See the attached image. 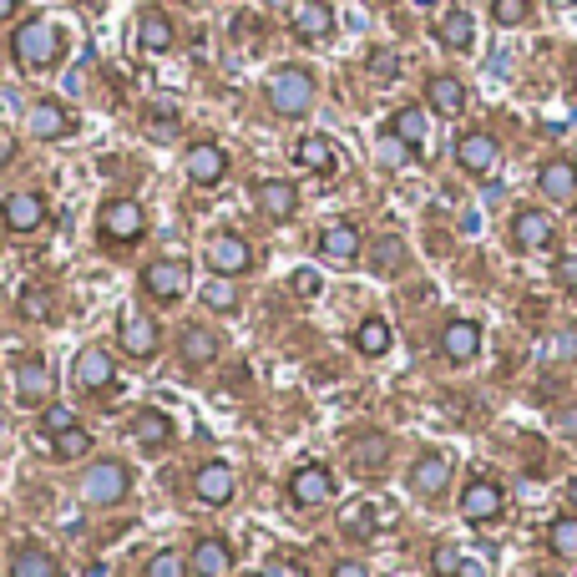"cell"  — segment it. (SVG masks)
<instances>
[{"label":"cell","mask_w":577,"mask_h":577,"mask_svg":"<svg viewBox=\"0 0 577 577\" xmlns=\"http://www.w3.org/2000/svg\"><path fill=\"white\" fill-rule=\"evenodd\" d=\"M532 16V0H491V21L497 26H522Z\"/></svg>","instance_id":"obj_38"},{"label":"cell","mask_w":577,"mask_h":577,"mask_svg":"<svg viewBox=\"0 0 577 577\" xmlns=\"http://www.w3.org/2000/svg\"><path fill=\"white\" fill-rule=\"evenodd\" d=\"M87 451H92V436L81 431V426H71V431L51 436V456H56V461H76V456H87Z\"/></svg>","instance_id":"obj_35"},{"label":"cell","mask_w":577,"mask_h":577,"mask_svg":"<svg viewBox=\"0 0 577 577\" xmlns=\"http://www.w3.org/2000/svg\"><path fill=\"white\" fill-rule=\"evenodd\" d=\"M0 218H6L11 233H36L46 223V203L36 193H11L6 203H0Z\"/></svg>","instance_id":"obj_14"},{"label":"cell","mask_w":577,"mask_h":577,"mask_svg":"<svg viewBox=\"0 0 577 577\" xmlns=\"http://www.w3.org/2000/svg\"><path fill=\"white\" fill-rule=\"evenodd\" d=\"M431 567H436V577H456V567H461V552H456L451 542H441V547L431 552Z\"/></svg>","instance_id":"obj_43"},{"label":"cell","mask_w":577,"mask_h":577,"mask_svg":"<svg viewBox=\"0 0 577 577\" xmlns=\"http://www.w3.org/2000/svg\"><path fill=\"white\" fill-rule=\"evenodd\" d=\"M456 577H486V572H481V562H471V557H461V567H456Z\"/></svg>","instance_id":"obj_51"},{"label":"cell","mask_w":577,"mask_h":577,"mask_svg":"<svg viewBox=\"0 0 577 577\" xmlns=\"http://www.w3.org/2000/svg\"><path fill=\"white\" fill-rule=\"evenodd\" d=\"M456 162H461L466 173H491L502 162V147H497V137H491V132H466L456 142Z\"/></svg>","instance_id":"obj_11"},{"label":"cell","mask_w":577,"mask_h":577,"mask_svg":"<svg viewBox=\"0 0 577 577\" xmlns=\"http://www.w3.org/2000/svg\"><path fill=\"white\" fill-rule=\"evenodd\" d=\"M132 436H137V446H168L173 421L162 416V410H142V416H132Z\"/></svg>","instance_id":"obj_32"},{"label":"cell","mask_w":577,"mask_h":577,"mask_svg":"<svg viewBox=\"0 0 577 577\" xmlns=\"http://www.w3.org/2000/svg\"><path fill=\"white\" fill-rule=\"evenodd\" d=\"M233 567V552H228V542H218V537H203L198 547H193V557H188V572L193 577H223Z\"/></svg>","instance_id":"obj_22"},{"label":"cell","mask_w":577,"mask_h":577,"mask_svg":"<svg viewBox=\"0 0 577 577\" xmlns=\"http://www.w3.org/2000/svg\"><path fill=\"white\" fill-rule=\"evenodd\" d=\"M507 512V491L497 486V481H486V476H476V481H466V491H461V517L466 522H497Z\"/></svg>","instance_id":"obj_4"},{"label":"cell","mask_w":577,"mask_h":577,"mask_svg":"<svg viewBox=\"0 0 577 577\" xmlns=\"http://www.w3.org/2000/svg\"><path fill=\"white\" fill-rule=\"evenodd\" d=\"M400 264H405L400 238H380V243H375V269H380V274H395Z\"/></svg>","instance_id":"obj_39"},{"label":"cell","mask_w":577,"mask_h":577,"mask_svg":"<svg viewBox=\"0 0 577 577\" xmlns=\"http://www.w3.org/2000/svg\"><path fill=\"white\" fill-rule=\"evenodd\" d=\"M537 188H542V198H552V203H567V198H577V168L567 157H552V162H542V173H537Z\"/></svg>","instance_id":"obj_19"},{"label":"cell","mask_w":577,"mask_h":577,"mask_svg":"<svg viewBox=\"0 0 577 577\" xmlns=\"http://www.w3.org/2000/svg\"><path fill=\"white\" fill-rule=\"evenodd\" d=\"M254 203H259V213H264V218L284 223V218H294V213H299V188H294V183H284V178H264V183L254 188Z\"/></svg>","instance_id":"obj_10"},{"label":"cell","mask_w":577,"mask_h":577,"mask_svg":"<svg viewBox=\"0 0 577 577\" xmlns=\"http://www.w3.org/2000/svg\"><path fill=\"white\" fill-rule=\"evenodd\" d=\"M21 314H26V319H46V314H51V294L31 284V289L21 294Z\"/></svg>","instance_id":"obj_41"},{"label":"cell","mask_w":577,"mask_h":577,"mask_svg":"<svg viewBox=\"0 0 577 577\" xmlns=\"http://www.w3.org/2000/svg\"><path fill=\"white\" fill-rule=\"evenodd\" d=\"M188 6H203V0H188Z\"/></svg>","instance_id":"obj_55"},{"label":"cell","mask_w":577,"mask_h":577,"mask_svg":"<svg viewBox=\"0 0 577 577\" xmlns=\"http://www.w3.org/2000/svg\"><path fill=\"white\" fill-rule=\"evenodd\" d=\"M547 547L562 557V562H577V517H557L547 527Z\"/></svg>","instance_id":"obj_34"},{"label":"cell","mask_w":577,"mask_h":577,"mask_svg":"<svg viewBox=\"0 0 577 577\" xmlns=\"http://www.w3.org/2000/svg\"><path fill=\"white\" fill-rule=\"evenodd\" d=\"M218 360V335L203 324H188L183 329V365H213Z\"/></svg>","instance_id":"obj_29"},{"label":"cell","mask_w":577,"mask_h":577,"mask_svg":"<svg viewBox=\"0 0 577 577\" xmlns=\"http://www.w3.org/2000/svg\"><path fill=\"white\" fill-rule=\"evenodd\" d=\"M289 26H294V36H304V41H324L329 31H335V11H329L324 0H299V6L289 11Z\"/></svg>","instance_id":"obj_13"},{"label":"cell","mask_w":577,"mask_h":577,"mask_svg":"<svg viewBox=\"0 0 577 577\" xmlns=\"http://www.w3.org/2000/svg\"><path fill=\"white\" fill-rule=\"evenodd\" d=\"M385 436H365L360 446H355V471H380L385 466Z\"/></svg>","instance_id":"obj_37"},{"label":"cell","mask_w":577,"mask_h":577,"mask_svg":"<svg viewBox=\"0 0 577 577\" xmlns=\"http://www.w3.org/2000/svg\"><path fill=\"white\" fill-rule=\"evenodd\" d=\"M289 289L309 299V294H319V274H314V269H294V279H289Z\"/></svg>","instance_id":"obj_46"},{"label":"cell","mask_w":577,"mask_h":577,"mask_svg":"<svg viewBox=\"0 0 577 577\" xmlns=\"http://www.w3.org/2000/svg\"><path fill=\"white\" fill-rule=\"evenodd\" d=\"M436 41H441L446 51H466V46L476 41V21H471V11H446L441 26H436Z\"/></svg>","instance_id":"obj_26"},{"label":"cell","mask_w":577,"mask_h":577,"mask_svg":"<svg viewBox=\"0 0 577 577\" xmlns=\"http://www.w3.org/2000/svg\"><path fill=\"white\" fill-rule=\"evenodd\" d=\"M142 228H147V218H142V208H137L132 198H112V203L102 208V238H107V243H137Z\"/></svg>","instance_id":"obj_6"},{"label":"cell","mask_w":577,"mask_h":577,"mask_svg":"<svg viewBox=\"0 0 577 577\" xmlns=\"http://www.w3.org/2000/svg\"><path fill=\"white\" fill-rule=\"evenodd\" d=\"M294 162L304 173H335V147H329V137H299Z\"/></svg>","instance_id":"obj_28"},{"label":"cell","mask_w":577,"mask_h":577,"mask_svg":"<svg viewBox=\"0 0 577 577\" xmlns=\"http://www.w3.org/2000/svg\"><path fill=\"white\" fill-rule=\"evenodd\" d=\"M446 481H451V461L441 451H431V456H421L416 466H410V491H421V497H436Z\"/></svg>","instance_id":"obj_23"},{"label":"cell","mask_w":577,"mask_h":577,"mask_svg":"<svg viewBox=\"0 0 577 577\" xmlns=\"http://www.w3.org/2000/svg\"><path fill=\"white\" fill-rule=\"evenodd\" d=\"M552 355L557 360H577V329H562V335L552 340Z\"/></svg>","instance_id":"obj_47"},{"label":"cell","mask_w":577,"mask_h":577,"mask_svg":"<svg viewBox=\"0 0 577 577\" xmlns=\"http://www.w3.org/2000/svg\"><path fill=\"white\" fill-rule=\"evenodd\" d=\"M16 395H21L26 405H51V395H56L51 370H46L41 360H21V365H16Z\"/></svg>","instance_id":"obj_16"},{"label":"cell","mask_w":577,"mask_h":577,"mask_svg":"<svg viewBox=\"0 0 577 577\" xmlns=\"http://www.w3.org/2000/svg\"><path fill=\"white\" fill-rule=\"evenodd\" d=\"M11 11H16V0H0V21H6Z\"/></svg>","instance_id":"obj_52"},{"label":"cell","mask_w":577,"mask_h":577,"mask_svg":"<svg viewBox=\"0 0 577 577\" xmlns=\"http://www.w3.org/2000/svg\"><path fill=\"white\" fill-rule=\"evenodd\" d=\"M127 497V466L117 461H97L87 466V476H81V502H92V507H112Z\"/></svg>","instance_id":"obj_3"},{"label":"cell","mask_w":577,"mask_h":577,"mask_svg":"<svg viewBox=\"0 0 577 577\" xmlns=\"http://www.w3.org/2000/svg\"><path fill=\"white\" fill-rule=\"evenodd\" d=\"M269 107L279 117H304L314 107V76L304 66H284L274 81H269Z\"/></svg>","instance_id":"obj_2"},{"label":"cell","mask_w":577,"mask_h":577,"mask_svg":"<svg viewBox=\"0 0 577 577\" xmlns=\"http://www.w3.org/2000/svg\"><path fill=\"white\" fill-rule=\"evenodd\" d=\"M142 289H147V299H157V304H178V299L188 294V269H183L178 259H157V264L142 269Z\"/></svg>","instance_id":"obj_5"},{"label":"cell","mask_w":577,"mask_h":577,"mask_svg":"<svg viewBox=\"0 0 577 577\" xmlns=\"http://www.w3.org/2000/svg\"><path fill=\"white\" fill-rule=\"evenodd\" d=\"M147 577H183V557L178 552H157L147 562Z\"/></svg>","instance_id":"obj_44"},{"label":"cell","mask_w":577,"mask_h":577,"mask_svg":"<svg viewBox=\"0 0 577 577\" xmlns=\"http://www.w3.org/2000/svg\"><path fill=\"white\" fill-rule=\"evenodd\" d=\"M289 497H294V507H324L329 497H335V476H329L324 466H299L289 476Z\"/></svg>","instance_id":"obj_8"},{"label":"cell","mask_w":577,"mask_h":577,"mask_svg":"<svg viewBox=\"0 0 577 577\" xmlns=\"http://www.w3.org/2000/svg\"><path fill=\"white\" fill-rule=\"evenodd\" d=\"M329 577H370V572H365L360 562H340V567H335V572H329Z\"/></svg>","instance_id":"obj_50"},{"label":"cell","mask_w":577,"mask_h":577,"mask_svg":"<svg viewBox=\"0 0 577 577\" xmlns=\"http://www.w3.org/2000/svg\"><path fill=\"white\" fill-rule=\"evenodd\" d=\"M572 81H577V61H572Z\"/></svg>","instance_id":"obj_54"},{"label":"cell","mask_w":577,"mask_h":577,"mask_svg":"<svg viewBox=\"0 0 577 577\" xmlns=\"http://www.w3.org/2000/svg\"><path fill=\"white\" fill-rule=\"evenodd\" d=\"M31 132H36L41 142H56V137H66V132H71V117H66V107H61V102H36V107H31Z\"/></svg>","instance_id":"obj_27"},{"label":"cell","mask_w":577,"mask_h":577,"mask_svg":"<svg viewBox=\"0 0 577 577\" xmlns=\"http://www.w3.org/2000/svg\"><path fill=\"white\" fill-rule=\"evenodd\" d=\"M400 71V61H395V51H375L370 56V76H380V81H390Z\"/></svg>","instance_id":"obj_45"},{"label":"cell","mask_w":577,"mask_h":577,"mask_svg":"<svg viewBox=\"0 0 577 577\" xmlns=\"http://www.w3.org/2000/svg\"><path fill=\"white\" fill-rule=\"evenodd\" d=\"M11 577H61V567H56V557H51L46 547L26 542V547H16V557H11Z\"/></svg>","instance_id":"obj_25"},{"label":"cell","mask_w":577,"mask_h":577,"mask_svg":"<svg viewBox=\"0 0 577 577\" xmlns=\"http://www.w3.org/2000/svg\"><path fill=\"white\" fill-rule=\"evenodd\" d=\"M233 486H238L233 466H228V461H208V466H198V476H193V497H198L203 507H223V502L233 497Z\"/></svg>","instance_id":"obj_9"},{"label":"cell","mask_w":577,"mask_h":577,"mask_svg":"<svg viewBox=\"0 0 577 577\" xmlns=\"http://www.w3.org/2000/svg\"><path fill=\"white\" fill-rule=\"evenodd\" d=\"M355 350L370 355V360H380V355L390 350V324H385V319H365V324L355 329Z\"/></svg>","instance_id":"obj_33"},{"label":"cell","mask_w":577,"mask_h":577,"mask_svg":"<svg viewBox=\"0 0 577 577\" xmlns=\"http://www.w3.org/2000/svg\"><path fill=\"white\" fill-rule=\"evenodd\" d=\"M557 284H562V289H577V254H562V259H557Z\"/></svg>","instance_id":"obj_48"},{"label":"cell","mask_w":577,"mask_h":577,"mask_svg":"<svg viewBox=\"0 0 577 577\" xmlns=\"http://www.w3.org/2000/svg\"><path fill=\"white\" fill-rule=\"evenodd\" d=\"M476 350H481V324H476V319H451V324L441 329V355H446L451 365L476 360Z\"/></svg>","instance_id":"obj_12"},{"label":"cell","mask_w":577,"mask_h":577,"mask_svg":"<svg viewBox=\"0 0 577 577\" xmlns=\"http://www.w3.org/2000/svg\"><path fill=\"white\" fill-rule=\"evenodd\" d=\"M11 51H16V61L26 71H51L61 61V31L51 21H26V26H16Z\"/></svg>","instance_id":"obj_1"},{"label":"cell","mask_w":577,"mask_h":577,"mask_svg":"<svg viewBox=\"0 0 577 577\" xmlns=\"http://www.w3.org/2000/svg\"><path fill=\"white\" fill-rule=\"evenodd\" d=\"M122 350H127L132 360H152V355H157V324H152L147 314H127V319H122Z\"/></svg>","instance_id":"obj_20"},{"label":"cell","mask_w":577,"mask_h":577,"mask_svg":"<svg viewBox=\"0 0 577 577\" xmlns=\"http://www.w3.org/2000/svg\"><path fill=\"white\" fill-rule=\"evenodd\" d=\"M223 173H228V152H223V147H213V142H198V147L188 152V178H193L198 188H213V183H223Z\"/></svg>","instance_id":"obj_17"},{"label":"cell","mask_w":577,"mask_h":577,"mask_svg":"<svg viewBox=\"0 0 577 577\" xmlns=\"http://www.w3.org/2000/svg\"><path fill=\"white\" fill-rule=\"evenodd\" d=\"M426 102H431L441 117H461V112H466V87H461L456 76H446V71H441V76H431V81H426Z\"/></svg>","instance_id":"obj_24"},{"label":"cell","mask_w":577,"mask_h":577,"mask_svg":"<svg viewBox=\"0 0 577 577\" xmlns=\"http://www.w3.org/2000/svg\"><path fill=\"white\" fill-rule=\"evenodd\" d=\"M137 46H142L147 56L168 51V46H173V21H168V16H157V11H147V16L137 21Z\"/></svg>","instance_id":"obj_31"},{"label":"cell","mask_w":577,"mask_h":577,"mask_svg":"<svg viewBox=\"0 0 577 577\" xmlns=\"http://www.w3.org/2000/svg\"><path fill=\"white\" fill-rule=\"evenodd\" d=\"M340 522H345V532H355V537H370V527H375L370 507H360V502H355V507H345V517H340Z\"/></svg>","instance_id":"obj_42"},{"label":"cell","mask_w":577,"mask_h":577,"mask_svg":"<svg viewBox=\"0 0 577 577\" xmlns=\"http://www.w3.org/2000/svg\"><path fill=\"white\" fill-rule=\"evenodd\" d=\"M512 238H517V249H547L552 243V218L542 208H522L512 218Z\"/></svg>","instance_id":"obj_21"},{"label":"cell","mask_w":577,"mask_h":577,"mask_svg":"<svg viewBox=\"0 0 577 577\" xmlns=\"http://www.w3.org/2000/svg\"><path fill=\"white\" fill-rule=\"evenodd\" d=\"M390 137H400L410 152H421V147H426V112H421V107H400V112L390 117Z\"/></svg>","instance_id":"obj_30"},{"label":"cell","mask_w":577,"mask_h":577,"mask_svg":"<svg viewBox=\"0 0 577 577\" xmlns=\"http://www.w3.org/2000/svg\"><path fill=\"white\" fill-rule=\"evenodd\" d=\"M198 294H203V304H208V309H218V314H228V309H238V294H233V284H228L223 274H218L213 284H203Z\"/></svg>","instance_id":"obj_36"},{"label":"cell","mask_w":577,"mask_h":577,"mask_svg":"<svg viewBox=\"0 0 577 577\" xmlns=\"http://www.w3.org/2000/svg\"><path fill=\"white\" fill-rule=\"evenodd\" d=\"M208 269L223 274V279L249 274V269H254V249H249V243H243L238 233H218V238L208 243Z\"/></svg>","instance_id":"obj_7"},{"label":"cell","mask_w":577,"mask_h":577,"mask_svg":"<svg viewBox=\"0 0 577 577\" xmlns=\"http://www.w3.org/2000/svg\"><path fill=\"white\" fill-rule=\"evenodd\" d=\"M405 152H410V147H405L400 137H390V132H385V142H380V157H385V162H405Z\"/></svg>","instance_id":"obj_49"},{"label":"cell","mask_w":577,"mask_h":577,"mask_svg":"<svg viewBox=\"0 0 577 577\" xmlns=\"http://www.w3.org/2000/svg\"><path fill=\"white\" fill-rule=\"evenodd\" d=\"M41 426H46V436H61V431L76 426V410H66V405H46V410H41Z\"/></svg>","instance_id":"obj_40"},{"label":"cell","mask_w":577,"mask_h":577,"mask_svg":"<svg viewBox=\"0 0 577 577\" xmlns=\"http://www.w3.org/2000/svg\"><path fill=\"white\" fill-rule=\"evenodd\" d=\"M319 254H324L329 264H355V259H360V228H355V223H329V228L319 233Z\"/></svg>","instance_id":"obj_15"},{"label":"cell","mask_w":577,"mask_h":577,"mask_svg":"<svg viewBox=\"0 0 577 577\" xmlns=\"http://www.w3.org/2000/svg\"><path fill=\"white\" fill-rule=\"evenodd\" d=\"M567 497H572V507H577V476H572V486H567Z\"/></svg>","instance_id":"obj_53"},{"label":"cell","mask_w":577,"mask_h":577,"mask_svg":"<svg viewBox=\"0 0 577 577\" xmlns=\"http://www.w3.org/2000/svg\"><path fill=\"white\" fill-rule=\"evenodd\" d=\"M112 375H117V365H112L107 350H81V355L71 360V380H76L81 390H102V385H112Z\"/></svg>","instance_id":"obj_18"}]
</instances>
